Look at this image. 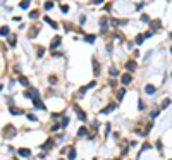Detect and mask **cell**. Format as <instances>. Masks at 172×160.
Masks as SVG:
<instances>
[{
	"mask_svg": "<svg viewBox=\"0 0 172 160\" xmlns=\"http://www.w3.org/2000/svg\"><path fill=\"white\" fill-rule=\"evenodd\" d=\"M60 41H62V38H60V36H55L53 40H52V45H50V47H52V48H57L59 45H60Z\"/></svg>",
	"mask_w": 172,
	"mask_h": 160,
	"instance_id": "cell-1",
	"label": "cell"
},
{
	"mask_svg": "<svg viewBox=\"0 0 172 160\" xmlns=\"http://www.w3.org/2000/svg\"><path fill=\"white\" fill-rule=\"evenodd\" d=\"M129 83H131V76H129V74H124V76H122V85L127 86Z\"/></svg>",
	"mask_w": 172,
	"mask_h": 160,
	"instance_id": "cell-2",
	"label": "cell"
},
{
	"mask_svg": "<svg viewBox=\"0 0 172 160\" xmlns=\"http://www.w3.org/2000/svg\"><path fill=\"white\" fill-rule=\"evenodd\" d=\"M19 155H22V157H29V155H31V151H29L28 148H21V150H19Z\"/></svg>",
	"mask_w": 172,
	"mask_h": 160,
	"instance_id": "cell-3",
	"label": "cell"
},
{
	"mask_svg": "<svg viewBox=\"0 0 172 160\" xmlns=\"http://www.w3.org/2000/svg\"><path fill=\"white\" fill-rule=\"evenodd\" d=\"M145 91H146V93H148V95H153V93H155V86L148 85V86H146V88H145Z\"/></svg>",
	"mask_w": 172,
	"mask_h": 160,
	"instance_id": "cell-4",
	"label": "cell"
},
{
	"mask_svg": "<svg viewBox=\"0 0 172 160\" xmlns=\"http://www.w3.org/2000/svg\"><path fill=\"white\" fill-rule=\"evenodd\" d=\"M126 67H129V71H134V69H136V62H134V60H129V62L126 64Z\"/></svg>",
	"mask_w": 172,
	"mask_h": 160,
	"instance_id": "cell-5",
	"label": "cell"
},
{
	"mask_svg": "<svg viewBox=\"0 0 172 160\" xmlns=\"http://www.w3.org/2000/svg\"><path fill=\"white\" fill-rule=\"evenodd\" d=\"M0 35H2V36H7V35H9V28H7V26H2V28H0Z\"/></svg>",
	"mask_w": 172,
	"mask_h": 160,
	"instance_id": "cell-6",
	"label": "cell"
},
{
	"mask_svg": "<svg viewBox=\"0 0 172 160\" xmlns=\"http://www.w3.org/2000/svg\"><path fill=\"white\" fill-rule=\"evenodd\" d=\"M45 22H48V24H50V26H52L53 29H57V22H53V21H52L50 17H45Z\"/></svg>",
	"mask_w": 172,
	"mask_h": 160,
	"instance_id": "cell-7",
	"label": "cell"
},
{
	"mask_svg": "<svg viewBox=\"0 0 172 160\" xmlns=\"http://www.w3.org/2000/svg\"><path fill=\"white\" fill-rule=\"evenodd\" d=\"M38 31H40L38 28H33V29H31V31H29V38H35V36H36V35H38Z\"/></svg>",
	"mask_w": 172,
	"mask_h": 160,
	"instance_id": "cell-8",
	"label": "cell"
},
{
	"mask_svg": "<svg viewBox=\"0 0 172 160\" xmlns=\"http://www.w3.org/2000/svg\"><path fill=\"white\" fill-rule=\"evenodd\" d=\"M84 41H88V43H93V41H95V35H88V36H84Z\"/></svg>",
	"mask_w": 172,
	"mask_h": 160,
	"instance_id": "cell-9",
	"label": "cell"
},
{
	"mask_svg": "<svg viewBox=\"0 0 172 160\" xmlns=\"http://www.w3.org/2000/svg\"><path fill=\"white\" fill-rule=\"evenodd\" d=\"M112 110H115V105H108V107H107V109H103L102 112L107 114V112H112Z\"/></svg>",
	"mask_w": 172,
	"mask_h": 160,
	"instance_id": "cell-10",
	"label": "cell"
},
{
	"mask_svg": "<svg viewBox=\"0 0 172 160\" xmlns=\"http://www.w3.org/2000/svg\"><path fill=\"white\" fill-rule=\"evenodd\" d=\"M10 114H12V115H21L22 110H19V109H10Z\"/></svg>",
	"mask_w": 172,
	"mask_h": 160,
	"instance_id": "cell-11",
	"label": "cell"
},
{
	"mask_svg": "<svg viewBox=\"0 0 172 160\" xmlns=\"http://www.w3.org/2000/svg\"><path fill=\"white\" fill-rule=\"evenodd\" d=\"M29 7V0H22L21 2V9H28Z\"/></svg>",
	"mask_w": 172,
	"mask_h": 160,
	"instance_id": "cell-12",
	"label": "cell"
},
{
	"mask_svg": "<svg viewBox=\"0 0 172 160\" xmlns=\"http://www.w3.org/2000/svg\"><path fill=\"white\" fill-rule=\"evenodd\" d=\"M52 145H53V140H48V141L45 143V145H43V148L47 150V148H50V146H52Z\"/></svg>",
	"mask_w": 172,
	"mask_h": 160,
	"instance_id": "cell-13",
	"label": "cell"
},
{
	"mask_svg": "<svg viewBox=\"0 0 172 160\" xmlns=\"http://www.w3.org/2000/svg\"><path fill=\"white\" fill-rule=\"evenodd\" d=\"M77 134H79V136H84V134H88V129H86V127H81Z\"/></svg>",
	"mask_w": 172,
	"mask_h": 160,
	"instance_id": "cell-14",
	"label": "cell"
},
{
	"mask_svg": "<svg viewBox=\"0 0 172 160\" xmlns=\"http://www.w3.org/2000/svg\"><path fill=\"white\" fill-rule=\"evenodd\" d=\"M69 158H71V160L76 158V151H74V150H69Z\"/></svg>",
	"mask_w": 172,
	"mask_h": 160,
	"instance_id": "cell-15",
	"label": "cell"
},
{
	"mask_svg": "<svg viewBox=\"0 0 172 160\" xmlns=\"http://www.w3.org/2000/svg\"><path fill=\"white\" fill-rule=\"evenodd\" d=\"M143 40H145V36H143V35H139V36L136 38V43H138V45H141V43H143Z\"/></svg>",
	"mask_w": 172,
	"mask_h": 160,
	"instance_id": "cell-16",
	"label": "cell"
},
{
	"mask_svg": "<svg viewBox=\"0 0 172 160\" xmlns=\"http://www.w3.org/2000/svg\"><path fill=\"white\" fill-rule=\"evenodd\" d=\"M19 81H21V85H22V86H28V85H29L26 77H19Z\"/></svg>",
	"mask_w": 172,
	"mask_h": 160,
	"instance_id": "cell-17",
	"label": "cell"
},
{
	"mask_svg": "<svg viewBox=\"0 0 172 160\" xmlns=\"http://www.w3.org/2000/svg\"><path fill=\"white\" fill-rule=\"evenodd\" d=\"M110 76H119V71H117L115 67H112V69H110Z\"/></svg>",
	"mask_w": 172,
	"mask_h": 160,
	"instance_id": "cell-18",
	"label": "cell"
},
{
	"mask_svg": "<svg viewBox=\"0 0 172 160\" xmlns=\"http://www.w3.org/2000/svg\"><path fill=\"white\" fill-rule=\"evenodd\" d=\"M29 17H31V19H36V17H38V12H36V10H33V12L29 14Z\"/></svg>",
	"mask_w": 172,
	"mask_h": 160,
	"instance_id": "cell-19",
	"label": "cell"
},
{
	"mask_svg": "<svg viewBox=\"0 0 172 160\" xmlns=\"http://www.w3.org/2000/svg\"><path fill=\"white\" fill-rule=\"evenodd\" d=\"M52 7H53V4H52V2H47V4H45V9H47V10H50Z\"/></svg>",
	"mask_w": 172,
	"mask_h": 160,
	"instance_id": "cell-20",
	"label": "cell"
},
{
	"mask_svg": "<svg viewBox=\"0 0 172 160\" xmlns=\"http://www.w3.org/2000/svg\"><path fill=\"white\" fill-rule=\"evenodd\" d=\"M141 21H143V22H148V21H150V17H148L146 14H143V16H141Z\"/></svg>",
	"mask_w": 172,
	"mask_h": 160,
	"instance_id": "cell-21",
	"label": "cell"
},
{
	"mask_svg": "<svg viewBox=\"0 0 172 160\" xmlns=\"http://www.w3.org/2000/svg\"><path fill=\"white\" fill-rule=\"evenodd\" d=\"M28 119H29V121H33V122H35V121H36V117H35V115H33V114H28Z\"/></svg>",
	"mask_w": 172,
	"mask_h": 160,
	"instance_id": "cell-22",
	"label": "cell"
},
{
	"mask_svg": "<svg viewBox=\"0 0 172 160\" xmlns=\"http://www.w3.org/2000/svg\"><path fill=\"white\" fill-rule=\"evenodd\" d=\"M10 45H16V36H10Z\"/></svg>",
	"mask_w": 172,
	"mask_h": 160,
	"instance_id": "cell-23",
	"label": "cell"
},
{
	"mask_svg": "<svg viewBox=\"0 0 172 160\" xmlns=\"http://www.w3.org/2000/svg\"><path fill=\"white\" fill-rule=\"evenodd\" d=\"M138 107H139V110H143V109H145V103H143V102H139V103H138Z\"/></svg>",
	"mask_w": 172,
	"mask_h": 160,
	"instance_id": "cell-24",
	"label": "cell"
},
{
	"mask_svg": "<svg viewBox=\"0 0 172 160\" xmlns=\"http://www.w3.org/2000/svg\"><path fill=\"white\" fill-rule=\"evenodd\" d=\"M91 2H93V4H102L103 0H91Z\"/></svg>",
	"mask_w": 172,
	"mask_h": 160,
	"instance_id": "cell-25",
	"label": "cell"
},
{
	"mask_svg": "<svg viewBox=\"0 0 172 160\" xmlns=\"http://www.w3.org/2000/svg\"><path fill=\"white\" fill-rule=\"evenodd\" d=\"M2 88H4V86H2V85H0V90H2Z\"/></svg>",
	"mask_w": 172,
	"mask_h": 160,
	"instance_id": "cell-26",
	"label": "cell"
}]
</instances>
